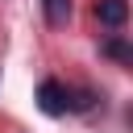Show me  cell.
<instances>
[{
  "label": "cell",
  "instance_id": "5b68a950",
  "mask_svg": "<svg viewBox=\"0 0 133 133\" xmlns=\"http://www.w3.org/2000/svg\"><path fill=\"white\" fill-rule=\"evenodd\" d=\"M96 100V87H66V112H87Z\"/></svg>",
  "mask_w": 133,
  "mask_h": 133
},
{
  "label": "cell",
  "instance_id": "7a4b0ae2",
  "mask_svg": "<svg viewBox=\"0 0 133 133\" xmlns=\"http://www.w3.org/2000/svg\"><path fill=\"white\" fill-rule=\"evenodd\" d=\"M96 17L108 29H121L129 21V0H96Z\"/></svg>",
  "mask_w": 133,
  "mask_h": 133
},
{
  "label": "cell",
  "instance_id": "3957f363",
  "mask_svg": "<svg viewBox=\"0 0 133 133\" xmlns=\"http://www.w3.org/2000/svg\"><path fill=\"white\" fill-rule=\"evenodd\" d=\"M100 54H104V58H112L116 66H133V46H129L125 37H108V42L100 46Z\"/></svg>",
  "mask_w": 133,
  "mask_h": 133
},
{
  "label": "cell",
  "instance_id": "6da1fadb",
  "mask_svg": "<svg viewBox=\"0 0 133 133\" xmlns=\"http://www.w3.org/2000/svg\"><path fill=\"white\" fill-rule=\"evenodd\" d=\"M37 108H42L46 116H66V83L42 79V83H37Z\"/></svg>",
  "mask_w": 133,
  "mask_h": 133
},
{
  "label": "cell",
  "instance_id": "277c9868",
  "mask_svg": "<svg viewBox=\"0 0 133 133\" xmlns=\"http://www.w3.org/2000/svg\"><path fill=\"white\" fill-rule=\"evenodd\" d=\"M71 0H42V12H46V25L50 29H62L66 21H71Z\"/></svg>",
  "mask_w": 133,
  "mask_h": 133
}]
</instances>
